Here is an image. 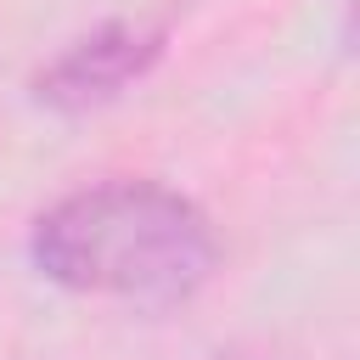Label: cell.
I'll return each mask as SVG.
<instances>
[{
	"label": "cell",
	"mask_w": 360,
	"mask_h": 360,
	"mask_svg": "<svg viewBox=\"0 0 360 360\" xmlns=\"http://www.w3.org/2000/svg\"><path fill=\"white\" fill-rule=\"evenodd\" d=\"M163 56V28L158 22H101L96 34L73 39L51 68L34 73V101L56 107V112H90L112 96H124L135 79H146V68Z\"/></svg>",
	"instance_id": "7a4b0ae2"
},
{
	"label": "cell",
	"mask_w": 360,
	"mask_h": 360,
	"mask_svg": "<svg viewBox=\"0 0 360 360\" xmlns=\"http://www.w3.org/2000/svg\"><path fill=\"white\" fill-rule=\"evenodd\" d=\"M219 360H225V354H219ZM231 360H248V354H231Z\"/></svg>",
	"instance_id": "3957f363"
},
{
	"label": "cell",
	"mask_w": 360,
	"mask_h": 360,
	"mask_svg": "<svg viewBox=\"0 0 360 360\" xmlns=\"http://www.w3.org/2000/svg\"><path fill=\"white\" fill-rule=\"evenodd\" d=\"M28 253L45 281L141 309L186 304L219 264L208 214L152 180H107L51 202L34 219Z\"/></svg>",
	"instance_id": "6da1fadb"
}]
</instances>
